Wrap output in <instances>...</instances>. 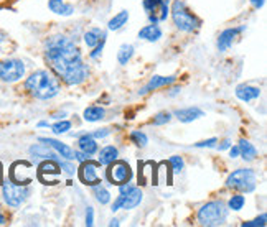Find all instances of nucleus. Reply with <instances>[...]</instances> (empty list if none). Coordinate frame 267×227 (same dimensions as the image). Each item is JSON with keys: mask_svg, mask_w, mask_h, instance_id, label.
Segmentation results:
<instances>
[{"mask_svg": "<svg viewBox=\"0 0 267 227\" xmlns=\"http://www.w3.org/2000/svg\"><path fill=\"white\" fill-rule=\"evenodd\" d=\"M45 59L58 78L68 86H79L88 79L89 68L81 51L66 35H53L45 43Z\"/></svg>", "mask_w": 267, "mask_h": 227, "instance_id": "obj_1", "label": "nucleus"}, {"mask_svg": "<svg viewBox=\"0 0 267 227\" xmlns=\"http://www.w3.org/2000/svg\"><path fill=\"white\" fill-rule=\"evenodd\" d=\"M25 91L38 101H50L60 94L61 86L56 76L46 69H38L25 79Z\"/></svg>", "mask_w": 267, "mask_h": 227, "instance_id": "obj_2", "label": "nucleus"}, {"mask_svg": "<svg viewBox=\"0 0 267 227\" xmlns=\"http://www.w3.org/2000/svg\"><path fill=\"white\" fill-rule=\"evenodd\" d=\"M170 12H172V20H173L175 26H177L180 31H185V33H195V31L201 26V20L196 17L195 13L190 12L183 0H173Z\"/></svg>", "mask_w": 267, "mask_h": 227, "instance_id": "obj_3", "label": "nucleus"}, {"mask_svg": "<svg viewBox=\"0 0 267 227\" xmlns=\"http://www.w3.org/2000/svg\"><path fill=\"white\" fill-rule=\"evenodd\" d=\"M228 206L223 201H210L200 208L196 219L201 226L206 227L223 226L228 219Z\"/></svg>", "mask_w": 267, "mask_h": 227, "instance_id": "obj_4", "label": "nucleus"}, {"mask_svg": "<svg viewBox=\"0 0 267 227\" xmlns=\"http://www.w3.org/2000/svg\"><path fill=\"white\" fill-rule=\"evenodd\" d=\"M256 186H258V176H256V171L251 168H238L226 180V188L241 193H253Z\"/></svg>", "mask_w": 267, "mask_h": 227, "instance_id": "obj_5", "label": "nucleus"}, {"mask_svg": "<svg viewBox=\"0 0 267 227\" xmlns=\"http://www.w3.org/2000/svg\"><path fill=\"white\" fill-rule=\"evenodd\" d=\"M30 194L31 188L28 185H18L12 180H7L2 185V198L5 204L10 208H20L30 198Z\"/></svg>", "mask_w": 267, "mask_h": 227, "instance_id": "obj_6", "label": "nucleus"}, {"mask_svg": "<svg viewBox=\"0 0 267 227\" xmlns=\"http://www.w3.org/2000/svg\"><path fill=\"white\" fill-rule=\"evenodd\" d=\"M25 63L18 58H8L0 61V81L7 84L18 83L25 76Z\"/></svg>", "mask_w": 267, "mask_h": 227, "instance_id": "obj_7", "label": "nucleus"}, {"mask_svg": "<svg viewBox=\"0 0 267 227\" xmlns=\"http://www.w3.org/2000/svg\"><path fill=\"white\" fill-rule=\"evenodd\" d=\"M106 180L116 186L129 183L132 180V170L129 163L126 160H114L112 163H109L108 170H106Z\"/></svg>", "mask_w": 267, "mask_h": 227, "instance_id": "obj_8", "label": "nucleus"}, {"mask_svg": "<svg viewBox=\"0 0 267 227\" xmlns=\"http://www.w3.org/2000/svg\"><path fill=\"white\" fill-rule=\"evenodd\" d=\"M99 166H101L99 161H93V160L83 161L81 166H79V171H78L79 180H81L83 185H86V186L99 185V183H101V178H99Z\"/></svg>", "mask_w": 267, "mask_h": 227, "instance_id": "obj_9", "label": "nucleus"}, {"mask_svg": "<svg viewBox=\"0 0 267 227\" xmlns=\"http://www.w3.org/2000/svg\"><path fill=\"white\" fill-rule=\"evenodd\" d=\"M60 171L61 168L56 160H45L43 163L38 165L36 176H38V180L43 183V185H55L56 176L60 175Z\"/></svg>", "mask_w": 267, "mask_h": 227, "instance_id": "obj_10", "label": "nucleus"}, {"mask_svg": "<svg viewBox=\"0 0 267 227\" xmlns=\"http://www.w3.org/2000/svg\"><path fill=\"white\" fill-rule=\"evenodd\" d=\"M246 30V26H238V28H226V30H223L220 36H218V40H216V46H218V51H228L229 48L233 46V43L236 41V38L239 36V33H243V31Z\"/></svg>", "mask_w": 267, "mask_h": 227, "instance_id": "obj_11", "label": "nucleus"}, {"mask_svg": "<svg viewBox=\"0 0 267 227\" xmlns=\"http://www.w3.org/2000/svg\"><path fill=\"white\" fill-rule=\"evenodd\" d=\"M175 81H177V76H153V78H150V81L138 91V96H145L160 88H167V86L173 84Z\"/></svg>", "mask_w": 267, "mask_h": 227, "instance_id": "obj_12", "label": "nucleus"}, {"mask_svg": "<svg viewBox=\"0 0 267 227\" xmlns=\"http://www.w3.org/2000/svg\"><path fill=\"white\" fill-rule=\"evenodd\" d=\"M38 142H43V143H46V145H50V147L55 150L56 153L61 156V158H65V160H73V158H74V150H73L71 147H68L66 143L60 142V140H56V138H48V137H40Z\"/></svg>", "mask_w": 267, "mask_h": 227, "instance_id": "obj_13", "label": "nucleus"}, {"mask_svg": "<svg viewBox=\"0 0 267 227\" xmlns=\"http://www.w3.org/2000/svg\"><path fill=\"white\" fill-rule=\"evenodd\" d=\"M28 153L31 156H36V158H41V160H56L58 161V153L50 147V145H46L43 142L31 145L28 148Z\"/></svg>", "mask_w": 267, "mask_h": 227, "instance_id": "obj_14", "label": "nucleus"}, {"mask_svg": "<svg viewBox=\"0 0 267 227\" xmlns=\"http://www.w3.org/2000/svg\"><path fill=\"white\" fill-rule=\"evenodd\" d=\"M173 115L177 117L180 122L190 123L193 120H198V118H201V117H205V112H203L200 107H185V109L175 111Z\"/></svg>", "mask_w": 267, "mask_h": 227, "instance_id": "obj_15", "label": "nucleus"}, {"mask_svg": "<svg viewBox=\"0 0 267 227\" xmlns=\"http://www.w3.org/2000/svg\"><path fill=\"white\" fill-rule=\"evenodd\" d=\"M163 31L162 28L158 26V23H150V25H145L143 28L138 30V38L143 41H148V43H155L162 38Z\"/></svg>", "mask_w": 267, "mask_h": 227, "instance_id": "obj_16", "label": "nucleus"}, {"mask_svg": "<svg viewBox=\"0 0 267 227\" xmlns=\"http://www.w3.org/2000/svg\"><path fill=\"white\" fill-rule=\"evenodd\" d=\"M261 96V89L256 88V86H251V84H239L236 88V97L239 101L243 102H251V101H256L259 99Z\"/></svg>", "mask_w": 267, "mask_h": 227, "instance_id": "obj_17", "label": "nucleus"}, {"mask_svg": "<svg viewBox=\"0 0 267 227\" xmlns=\"http://www.w3.org/2000/svg\"><path fill=\"white\" fill-rule=\"evenodd\" d=\"M78 150L84 151L88 156H93V155L98 153V150H99L98 140L91 137L89 133H84V135H81V137L78 138Z\"/></svg>", "mask_w": 267, "mask_h": 227, "instance_id": "obj_18", "label": "nucleus"}, {"mask_svg": "<svg viewBox=\"0 0 267 227\" xmlns=\"http://www.w3.org/2000/svg\"><path fill=\"white\" fill-rule=\"evenodd\" d=\"M142 199H143L142 189H140V188H134V189H131V191L124 196V203H122V209L131 211V209H134V208H137L138 204L142 203Z\"/></svg>", "mask_w": 267, "mask_h": 227, "instance_id": "obj_19", "label": "nucleus"}, {"mask_svg": "<svg viewBox=\"0 0 267 227\" xmlns=\"http://www.w3.org/2000/svg\"><path fill=\"white\" fill-rule=\"evenodd\" d=\"M98 151H99L98 161L101 163V166H108L114 160H117V156H119V150H117L114 145H106V147H103Z\"/></svg>", "mask_w": 267, "mask_h": 227, "instance_id": "obj_20", "label": "nucleus"}, {"mask_svg": "<svg viewBox=\"0 0 267 227\" xmlns=\"http://www.w3.org/2000/svg\"><path fill=\"white\" fill-rule=\"evenodd\" d=\"M238 147H239V156H241L244 161H253L258 158V148H256L249 140L241 138Z\"/></svg>", "mask_w": 267, "mask_h": 227, "instance_id": "obj_21", "label": "nucleus"}, {"mask_svg": "<svg viewBox=\"0 0 267 227\" xmlns=\"http://www.w3.org/2000/svg\"><path fill=\"white\" fill-rule=\"evenodd\" d=\"M104 38H108V33L101 28H91L83 35V40L86 43L88 48H94L101 40H104Z\"/></svg>", "mask_w": 267, "mask_h": 227, "instance_id": "obj_22", "label": "nucleus"}, {"mask_svg": "<svg viewBox=\"0 0 267 227\" xmlns=\"http://www.w3.org/2000/svg\"><path fill=\"white\" fill-rule=\"evenodd\" d=\"M104 117H106V111H104V107H101V106H89L83 112V118L86 122H99V120H103Z\"/></svg>", "mask_w": 267, "mask_h": 227, "instance_id": "obj_23", "label": "nucleus"}, {"mask_svg": "<svg viewBox=\"0 0 267 227\" xmlns=\"http://www.w3.org/2000/svg\"><path fill=\"white\" fill-rule=\"evenodd\" d=\"M127 21H129V12H127V10H121L119 13H116L114 17L109 20L108 28L111 31H117V30H121L124 25H127Z\"/></svg>", "mask_w": 267, "mask_h": 227, "instance_id": "obj_24", "label": "nucleus"}, {"mask_svg": "<svg viewBox=\"0 0 267 227\" xmlns=\"http://www.w3.org/2000/svg\"><path fill=\"white\" fill-rule=\"evenodd\" d=\"M93 188V194H94V198H96V201H98L99 204H108L111 201V193H109V189L108 188H104L103 185H94V186H91Z\"/></svg>", "mask_w": 267, "mask_h": 227, "instance_id": "obj_25", "label": "nucleus"}, {"mask_svg": "<svg viewBox=\"0 0 267 227\" xmlns=\"http://www.w3.org/2000/svg\"><path fill=\"white\" fill-rule=\"evenodd\" d=\"M132 56H134V46L127 45V43H124V45L119 48V51H117V61H119V64H122V66H126L132 59Z\"/></svg>", "mask_w": 267, "mask_h": 227, "instance_id": "obj_26", "label": "nucleus"}, {"mask_svg": "<svg viewBox=\"0 0 267 227\" xmlns=\"http://www.w3.org/2000/svg\"><path fill=\"white\" fill-rule=\"evenodd\" d=\"M244 204H246V198L243 196V194H233V196L229 198V201H228V209L241 211L244 208Z\"/></svg>", "mask_w": 267, "mask_h": 227, "instance_id": "obj_27", "label": "nucleus"}, {"mask_svg": "<svg viewBox=\"0 0 267 227\" xmlns=\"http://www.w3.org/2000/svg\"><path fill=\"white\" fill-rule=\"evenodd\" d=\"M50 127L55 135H61V133H66L68 130H71V122L66 120V118H60L56 123H53Z\"/></svg>", "mask_w": 267, "mask_h": 227, "instance_id": "obj_28", "label": "nucleus"}, {"mask_svg": "<svg viewBox=\"0 0 267 227\" xmlns=\"http://www.w3.org/2000/svg\"><path fill=\"white\" fill-rule=\"evenodd\" d=\"M168 13H170V2H168V0H162V2L158 3L157 12H155L158 21H165V20H167Z\"/></svg>", "mask_w": 267, "mask_h": 227, "instance_id": "obj_29", "label": "nucleus"}, {"mask_svg": "<svg viewBox=\"0 0 267 227\" xmlns=\"http://www.w3.org/2000/svg\"><path fill=\"white\" fill-rule=\"evenodd\" d=\"M131 140L137 145V147H140V148H143V147H145V145L148 143L147 135L143 133V132H140V130H134V132H131Z\"/></svg>", "mask_w": 267, "mask_h": 227, "instance_id": "obj_30", "label": "nucleus"}, {"mask_svg": "<svg viewBox=\"0 0 267 227\" xmlns=\"http://www.w3.org/2000/svg\"><path fill=\"white\" fill-rule=\"evenodd\" d=\"M168 165L172 166V171L175 173V175H178V173H181V170H183L185 161H183V158H181V156L173 155V156H170Z\"/></svg>", "mask_w": 267, "mask_h": 227, "instance_id": "obj_31", "label": "nucleus"}, {"mask_svg": "<svg viewBox=\"0 0 267 227\" xmlns=\"http://www.w3.org/2000/svg\"><path fill=\"white\" fill-rule=\"evenodd\" d=\"M173 118V114L170 112H158L157 115H153V120L152 123L153 125H165V123H168L170 120Z\"/></svg>", "mask_w": 267, "mask_h": 227, "instance_id": "obj_32", "label": "nucleus"}, {"mask_svg": "<svg viewBox=\"0 0 267 227\" xmlns=\"http://www.w3.org/2000/svg\"><path fill=\"white\" fill-rule=\"evenodd\" d=\"M267 224V216L266 214H261L259 218H256L253 221H248V223H243V227H266Z\"/></svg>", "mask_w": 267, "mask_h": 227, "instance_id": "obj_33", "label": "nucleus"}, {"mask_svg": "<svg viewBox=\"0 0 267 227\" xmlns=\"http://www.w3.org/2000/svg\"><path fill=\"white\" fill-rule=\"evenodd\" d=\"M73 160H58V165H60V168L63 170V171H66L68 175H74V171H76V166H74L73 163H71Z\"/></svg>", "mask_w": 267, "mask_h": 227, "instance_id": "obj_34", "label": "nucleus"}, {"mask_svg": "<svg viewBox=\"0 0 267 227\" xmlns=\"http://www.w3.org/2000/svg\"><path fill=\"white\" fill-rule=\"evenodd\" d=\"M104 43H106V38L104 40H101L98 45L94 46V50L89 53V58H93V59H98L101 55H103V50H104Z\"/></svg>", "mask_w": 267, "mask_h": 227, "instance_id": "obj_35", "label": "nucleus"}, {"mask_svg": "<svg viewBox=\"0 0 267 227\" xmlns=\"http://www.w3.org/2000/svg\"><path fill=\"white\" fill-rule=\"evenodd\" d=\"M216 143H218V138H208V140H203V142H198V143H195V148H213V147H216Z\"/></svg>", "mask_w": 267, "mask_h": 227, "instance_id": "obj_36", "label": "nucleus"}, {"mask_svg": "<svg viewBox=\"0 0 267 227\" xmlns=\"http://www.w3.org/2000/svg\"><path fill=\"white\" fill-rule=\"evenodd\" d=\"M63 3H65V0H48V8H50L53 13L58 15L63 7Z\"/></svg>", "mask_w": 267, "mask_h": 227, "instance_id": "obj_37", "label": "nucleus"}, {"mask_svg": "<svg viewBox=\"0 0 267 227\" xmlns=\"http://www.w3.org/2000/svg\"><path fill=\"white\" fill-rule=\"evenodd\" d=\"M111 133V130L109 128H98V130H94V132H91L89 135L93 138H96V140H99V138H106L108 135Z\"/></svg>", "mask_w": 267, "mask_h": 227, "instance_id": "obj_38", "label": "nucleus"}, {"mask_svg": "<svg viewBox=\"0 0 267 227\" xmlns=\"http://www.w3.org/2000/svg\"><path fill=\"white\" fill-rule=\"evenodd\" d=\"M124 196H126V194H121V193H119V196L116 198V201L112 203V206H111V211H112V213H117V211H119V209H122V203H124Z\"/></svg>", "mask_w": 267, "mask_h": 227, "instance_id": "obj_39", "label": "nucleus"}, {"mask_svg": "<svg viewBox=\"0 0 267 227\" xmlns=\"http://www.w3.org/2000/svg\"><path fill=\"white\" fill-rule=\"evenodd\" d=\"M73 12H74V7L71 3H63V7H61V10H60V13L58 15H61V17H69V15H73Z\"/></svg>", "mask_w": 267, "mask_h": 227, "instance_id": "obj_40", "label": "nucleus"}, {"mask_svg": "<svg viewBox=\"0 0 267 227\" xmlns=\"http://www.w3.org/2000/svg\"><path fill=\"white\" fill-rule=\"evenodd\" d=\"M86 226L88 227L94 226V208H91V206L86 208Z\"/></svg>", "mask_w": 267, "mask_h": 227, "instance_id": "obj_41", "label": "nucleus"}, {"mask_svg": "<svg viewBox=\"0 0 267 227\" xmlns=\"http://www.w3.org/2000/svg\"><path fill=\"white\" fill-rule=\"evenodd\" d=\"M73 160H76V161H79V163H83V161H86V160H89V156L84 153V151H81V150H76L74 151V158Z\"/></svg>", "mask_w": 267, "mask_h": 227, "instance_id": "obj_42", "label": "nucleus"}, {"mask_svg": "<svg viewBox=\"0 0 267 227\" xmlns=\"http://www.w3.org/2000/svg\"><path fill=\"white\" fill-rule=\"evenodd\" d=\"M134 188H135V186H134L131 181H129V183H124V185H119V193H121V194H127V193H129L131 189H134Z\"/></svg>", "mask_w": 267, "mask_h": 227, "instance_id": "obj_43", "label": "nucleus"}, {"mask_svg": "<svg viewBox=\"0 0 267 227\" xmlns=\"http://www.w3.org/2000/svg\"><path fill=\"white\" fill-rule=\"evenodd\" d=\"M251 5L256 8V10H259V8H263L264 7V3H266V0H249Z\"/></svg>", "mask_w": 267, "mask_h": 227, "instance_id": "obj_44", "label": "nucleus"}, {"mask_svg": "<svg viewBox=\"0 0 267 227\" xmlns=\"http://www.w3.org/2000/svg\"><path fill=\"white\" fill-rule=\"evenodd\" d=\"M216 147H218V150H220V151H223V150H228L229 147H231V142H229V140L226 138V140H223V142H221L220 145H216Z\"/></svg>", "mask_w": 267, "mask_h": 227, "instance_id": "obj_45", "label": "nucleus"}, {"mask_svg": "<svg viewBox=\"0 0 267 227\" xmlns=\"http://www.w3.org/2000/svg\"><path fill=\"white\" fill-rule=\"evenodd\" d=\"M229 156H231L233 160L239 156V147H238V145H236V147H229Z\"/></svg>", "mask_w": 267, "mask_h": 227, "instance_id": "obj_46", "label": "nucleus"}, {"mask_svg": "<svg viewBox=\"0 0 267 227\" xmlns=\"http://www.w3.org/2000/svg\"><path fill=\"white\" fill-rule=\"evenodd\" d=\"M5 40H7V38H5V35L2 33V31H0V55L3 53V43H5Z\"/></svg>", "mask_w": 267, "mask_h": 227, "instance_id": "obj_47", "label": "nucleus"}, {"mask_svg": "<svg viewBox=\"0 0 267 227\" xmlns=\"http://www.w3.org/2000/svg\"><path fill=\"white\" fill-rule=\"evenodd\" d=\"M66 117V112H58V114H55V118L56 120H60V118H65Z\"/></svg>", "mask_w": 267, "mask_h": 227, "instance_id": "obj_48", "label": "nucleus"}, {"mask_svg": "<svg viewBox=\"0 0 267 227\" xmlns=\"http://www.w3.org/2000/svg\"><path fill=\"white\" fill-rule=\"evenodd\" d=\"M38 127H48V128H50V123H48L46 120H41V122H38Z\"/></svg>", "mask_w": 267, "mask_h": 227, "instance_id": "obj_49", "label": "nucleus"}, {"mask_svg": "<svg viewBox=\"0 0 267 227\" xmlns=\"http://www.w3.org/2000/svg\"><path fill=\"white\" fill-rule=\"evenodd\" d=\"M109 226H111V227H114V226L117 227V226H119V219H112L111 223H109Z\"/></svg>", "mask_w": 267, "mask_h": 227, "instance_id": "obj_50", "label": "nucleus"}, {"mask_svg": "<svg viewBox=\"0 0 267 227\" xmlns=\"http://www.w3.org/2000/svg\"><path fill=\"white\" fill-rule=\"evenodd\" d=\"M3 224H5V216L2 211H0V226H3Z\"/></svg>", "mask_w": 267, "mask_h": 227, "instance_id": "obj_51", "label": "nucleus"}]
</instances>
